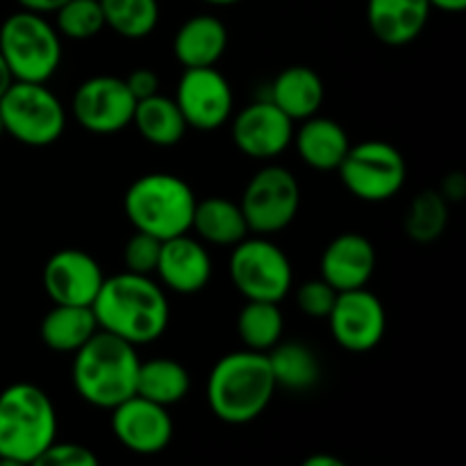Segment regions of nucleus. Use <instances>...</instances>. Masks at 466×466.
I'll return each mask as SVG.
<instances>
[{"label": "nucleus", "instance_id": "18", "mask_svg": "<svg viewBox=\"0 0 466 466\" xmlns=\"http://www.w3.org/2000/svg\"><path fill=\"white\" fill-rule=\"evenodd\" d=\"M155 273L162 285L176 294H198L212 278V258L208 248L187 232V235L162 241Z\"/></svg>", "mask_w": 466, "mask_h": 466}, {"label": "nucleus", "instance_id": "38", "mask_svg": "<svg viewBox=\"0 0 466 466\" xmlns=\"http://www.w3.org/2000/svg\"><path fill=\"white\" fill-rule=\"evenodd\" d=\"M300 466H349L344 460H339L337 455H328V453H317L309 455L308 460H303Z\"/></svg>", "mask_w": 466, "mask_h": 466}, {"label": "nucleus", "instance_id": "20", "mask_svg": "<svg viewBox=\"0 0 466 466\" xmlns=\"http://www.w3.org/2000/svg\"><path fill=\"white\" fill-rule=\"evenodd\" d=\"M228 48V30L212 14L191 16L173 36V55L185 68L217 66Z\"/></svg>", "mask_w": 466, "mask_h": 466}, {"label": "nucleus", "instance_id": "13", "mask_svg": "<svg viewBox=\"0 0 466 466\" xmlns=\"http://www.w3.org/2000/svg\"><path fill=\"white\" fill-rule=\"evenodd\" d=\"M173 100L180 107L187 127L203 132L226 126L230 121L232 105H235L230 82L214 66L185 68Z\"/></svg>", "mask_w": 466, "mask_h": 466}, {"label": "nucleus", "instance_id": "19", "mask_svg": "<svg viewBox=\"0 0 466 466\" xmlns=\"http://www.w3.org/2000/svg\"><path fill=\"white\" fill-rule=\"evenodd\" d=\"M428 0H367V23L385 46H408L426 30L431 18Z\"/></svg>", "mask_w": 466, "mask_h": 466}, {"label": "nucleus", "instance_id": "16", "mask_svg": "<svg viewBox=\"0 0 466 466\" xmlns=\"http://www.w3.org/2000/svg\"><path fill=\"white\" fill-rule=\"evenodd\" d=\"M232 139L253 159H273L294 141V121L268 98L255 100L232 121Z\"/></svg>", "mask_w": 466, "mask_h": 466}, {"label": "nucleus", "instance_id": "8", "mask_svg": "<svg viewBox=\"0 0 466 466\" xmlns=\"http://www.w3.org/2000/svg\"><path fill=\"white\" fill-rule=\"evenodd\" d=\"M230 278L246 300L280 303L294 285L291 262L267 237H246L232 246Z\"/></svg>", "mask_w": 466, "mask_h": 466}, {"label": "nucleus", "instance_id": "5", "mask_svg": "<svg viewBox=\"0 0 466 466\" xmlns=\"http://www.w3.org/2000/svg\"><path fill=\"white\" fill-rule=\"evenodd\" d=\"M57 441V412L41 387L9 385L0 394V458L30 464Z\"/></svg>", "mask_w": 466, "mask_h": 466}, {"label": "nucleus", "instance_id": "28", "mask_svg": "<svg viewBox=\"0 0 466 466\" xmlns=\"http://www.w3.org/2000/svg\"><path fill=\"white\" fill-rule=\"evenodd\" d=\"M237 332L241 344L255 353H268L285 332V317L280 303L267 300H246L237 319Z\"/></svg>", "mask_w": 466, "mask_h": 466}, {"label": "nucleus", "instance_id": "4", "mask_svg": "<svg viewBox=\"0 0 466 466\" xmlns=\"http://www.w3.org/2000/svg\"><path fill=\"white\" fill-rule=\"evenodd\" d=\"M198 198L182 177L173 173H148L127 187L123 208L135 230L148 232L159 241L191 232Z\"/></svg>", "mask_w": 466, "mask_h": 466}, {"label": "nucleus", "instance_id": "2", "mask_svg": "<svg viewBox=\"0 0 466 466\" xmlns=\"http://www.w3.org/2000/svg\"><path fill=\"white\" fill-rule=\"evenodd\" d=\"M137 346L98 330L73 360V387L77 396L100 410H114L137 394L139 376Z\"/></svg>", "mask_w": 466, "mask_h": 466}, {"label": "nucleus", "instance_id": "31", "mask_svg": "<svg viewBox=\"0 0 466 466\" xmlns=\"http://www.w3.org/2000/svg\"><path fill=\"white\" fill-rule=\"evenodd\" d=\"M105 27L100 0H66L55 12V30L59 36L76 41L94 39Z\"/></svg>", "mask_w": 466, "mask_h": 466}, {"label": "nucleus", "instance_id": "35", "mask_svg": "<svg viewBox=\"0 0 466 466\" xmlns=\"http://www.w3.org/2000/svg\"><path fill=\"white\" fill-rule=\"evenodd\" d=\"M126 85L135 100L150 98V96L159 94V76L150 68H135L130 76L126 77Z\"/></svg>", "mask_w": 466, "mask_h": 466}, {"label": "nucleus", "instance_id": "25", "mask_svg": "<svg viewBox=\"0 0 466 466\" xmlns=\"http://www.w3.org/2000/svg\"><path fill=\"white\" fill-rule=\"evenodd\" d=\"M132 126L148 144L159 146V148H171L180 144L187 132V121L177 103L162 94L137 100Z\"/></svg>", "mask_w": 466, "mask_h": 466}, {"label": "nucleus", "instance_id": "23", "mask_svg": "<svg viewBox=\"0 0 466 466\" xmlns=\"http://www.w3.org/2000/svg\"><path fill=\"white\" fill-rule=\"evenodd\" d=\"M98 332V321L91 308L80 305H55L41 319V341L55 353H77Z\"/></svg>", "mask_w": 466, "mask_h": 466}, {"label": "nucleus", "instance_id": "3", "mask_svg": "<svg viewBox=\"0 0 466 466\" xmlns=\"http://www.w3.org/2000/svg\"><path fill=\"white\" fill-rule=\"evenodd\" d=\"M276 390L267 353L244 349L223 355L214 364L208 378V403L214 417L241 426L268 408Z\"/></svg>", "mask_w": 466, "mask_h": 466}, {"label": "nucleus", "instance_id": "21", "mask_svg": "<svg viewBox=\"0 0 466 466\" xmlns=\"http://www.w3.org/2000/svg\"><path fill=\"white\" fill-rule=\"evenodd\" d=\"M326 98V86L321 76L309 66H289L273 80L268 100L291 121H308L317 116Z\"/></svg>", "mask_w": 466, "mask_h": 466}, {"label": "nucleus", "instance_id": "6", "mask_svg": "<svg viewBox=\"0 0 466 466\" xmlns=\"http://www.w3.org/2000/svg\"><path fill=\"white\" fill-rule=\"evenodd\" d=\"M0 53L18 82H46L62 64V39L41 14L21 9L0 25Z\"/></svg>", "mask_w": 466, "mask_h": 466}, {"label": "nucleus", "instance_id": "22", "mask_svg": "<svg viewBox=\"0 0 466 466\" xmlns=\"http://www.w3.org/2000/svg\"><path fill=\"white\" fill-rule=\"evenodd\" d=\"M300 123L303 126L299 132L294 130L291 144L296 146L303 162L317 171H337L350 148L349 135L341 123L326 116H312Z\"/></svg>", "mask_w": 466, "mask_h": 466}, {"label": "nucleus", "instance_id": "30", "mask_svg": "<svg viewBox=\"0 0 466 466\" xmlns=\"http://www.w3.org/2000/svg\"><path fill=\"white\" fill-rule=\"evenodd\" d=\"M405 232L417 244H432L449 226V203L437 189H426L410 203L405 214Z\"/></svg>", "mask_w": 466, "mask_h": 466}, {"label": "nucleus", "instance_id": "40", "mask_svg": "<svg viewBox=\"0 0 466 466\" xmlns=\"http://www.w3.org/2000/svg\"><path fill=\"white\" fill-rule=\"evenodd\" d=\"M12 82H14V77H12V71H9L7 62H5L3 53H0V98H3V94H5V91H7L9 86H12Z\"/></svg>", "mask_w": 466, "mask_h": 466}, {"label": "nucleus", "instance_id": "14", "mask_svg": "<svg viewBox=\"0 0 466 466\" xmlns=\"http://www.w3.org/2000/svg\"><path fill=\"white\" fill-rule=\"evenodd\" d=\"M109 412L114 437L132 453L155 455L171 444L173 419L164 405L135 394Z\"/></svg>", "mask_w": 466, "mask_h": 466}, {"label": "nucleus", "instance_id": "9", "mask_svg": "<svg viewBox=\"0 0 466 466\" xmlns=\"http://www.w3.org/2000/svg\"><path fill=\"white\" fill-rule=\"evenodd\" d=\"M337 171L346 189L367 203L390 200L403 189L408 176L400 150L380 139L350 146Z\"/></svg>", "mask_w": 466, "mask_h": 466}, {"label": "nucleus", "instance_id": "34", "mask_svg": "<svg viewBox=\"0 0 466 466\" xmlns=\"http://www.w3.org/2000/svg\"><path fill=\"white\" fill-rule=\"evenodd\" d=\"M30 466H100L98 458L91 449L73 441H53L41 455L32 460Z\"/></svg>", "mask_w": 466, "mask_h": 466}, {"label": "nucleus", "instance_id": "24", "mask_svg": "<svg viewBox=\"0 0 466 466\" xmlns=\"http://www.w3.org/2000/svg\"><path fill=\"white\" fill-rule=\"evenodd\" d=\"M191 230H196L200 239L214 246H237L250 232L239 203H232L221 196L196 203Z\"/></svg>", "mask_w": 466, "mask_h": 466}, {"label": "nucleus", "instance_id": "37", "mask_svg": "<svg viewBox=\"0 0 466 466\" xmlns=\"http://www.w3.org/2000/svg\"><path fill=\"white\" fill-rule=\"evenodd\" d=\"M18 5H21V9H25V12H32V14H41V16H46V14H55L59 7H62L66 0H16Z\"/></svg>", "mask_w": 466, "mask_h": 466}, {"label": "nucleus", "instance_id": "15", "mask_svg": "<svg viewBox=\"0 0 466 466\" xmlns=\"http://www.w3.org/2000/svg\"><path fill=\"white\" fill-rule=\"evenodd\" d=\"M103 280L100 264L80 248L57 250L44 267V289L55 305L91 308Z\"/></svg>", "mask_w": 466, "mask_h": 466}, {"label": "nucleus", "instance_id": "32", "mask_svg": "<svg viewBox=\"0 0 466 466\" xmlns=\"http://www.w3.org/2000/svg\"><path fill=\"white\" fill-rule=\"evenodd\" d=\"M159 250H162V241L157 237L137 230L123 250L126 271L137 273V276H153L159 262Z\"/></svg>", "mask_w": 466, "mask_h": 466}, {"label": "nucleus", "instance_id": "27", "mask_svg": "<svg viewBox=\"0 0 466 466\" xmlns=\"http://www.w3.org/2000/svg\"><path fill=\"white\" fill-rule=\"evenodd\" d=\"M189 371L177 360L153 358L139 364L137 396H141V399L171 408L189 394Z\"/></svg>", "mask_w": 466, "mask_h": 466}, {"label": "nucleus", "instance_id": "17", "mask_svg": "<svg viewBox=\"0 0 466 466\" xmlns=\"http://www.w3.org/2000/svg\"><path fill=\"white\" fill-rule=\"evenodd\" d=\"M376 264L378 258L371 241L358 232H344L323 250L321 278L337 294L362 289L376 273Z\"/></svg>", "mask_w": 466, "mask_h": 466}, {"label": "nucleus", "instance_id": "41", "mask_svg": "<svg viewBox=\"0 0 466 466\" xmlns=\"http://www.w3.org/2000/svg\"><path fill=\"white\" fill-rule=\"evenodd\" d=\"M203 3L214 5V7H230V5L241 3V0H203Z\"/></svg>", "mask_w": 466, "mask_h": 466}, {"label": "nucleus", "instance_id": "36", "mask_svg": "<svg viewBox=\"0 0 466 466\" xmlns=\"http://www.w3.org/2000/svg\"><path fill=\"white\" fill-rule=\"evenodd\" d=\"M441 196H444L446 203H458V200L464 198L466 194V177L462 173H449V176L444 177V182H441L440 189Z\"/></svg>", "mask_w": 466, "mask_h": 466}, {"label": "nucleus", "instance_id": "33", "mask_svg": "<svg viewBox=\"0 0 466 466\" xmlns=\"http://www.w3.org/2000/svg\"><path fill=\"white\" fill-rule=\"evenodd\" d=\"M335 299L337 291L323 278L303 282L296 289V305H299L300 312L312 319H328L332 305H335Z\"/></svg>", "mask_w": 466, "mask_h": 466}, {"label": "nucleus", "instance_id": "42", "mask_svg": "<svg viewBox=\"0 0 466 466\" xmlns=\"http://www.w3.org/2000/svg\"><path fill=\"white\" fill-rule=\"evenodd\" d=\"M0 466H30V464H27V462H21V460L0 458Z\"/></svg>", "mask_w": 466, "mask_h": 466}, {"label": "nucleus", "instance_id": "43", "mask_svg": "<svg viewBox=\"0 0 466 466\" xmlns=\"http://www.w3.org/2000/svg\"><path fill=\"white\" fill-rule=\"evenodd\" d=\"M5 135V126H3V118H0V137Z\"/></svg>", "mask_w": 466, "mask_h": 466}, {"label": "nucleus", "instance_id": "29", "mask_svg": "<svg viewBox=\"0 0 466 466\" xmlns=\"http://www.w3.org/2000/svg\"><path fill=\"white\" fill-rule=\"evenodd\" d=\"M105 27L126 39H144L157 27V0H100Z\"/></svg>", "mask_w": 466, "mask_h": 466}, {"label": "nucleus", "instance_id": "10", "mask_svg": "<svg viewBox=\"0 0 466 466\" xmlns=\"http://www.w3.org/2000/svg\"><path fill=\"white\" fill-rule=\"evenodd\" d=\"M239 208L255 235H276L289 228L300 208V187L294 173L278 164L259 168L246 185Z\"/></svg>", "mask_w": 466, "mask_h": 466}, {"label": "nucleus", "instance_id": "7", "mask_svg": "<svg viewBox=\"0 0 466 466\" xmlns=\"http://www.w3.org/2000/svg\"><path fill=\"white\" fill-rule=\"evenodd\" d=\"M0 118L5 135L32 148L55 144L66 127L62 100L41 82L14 80L0 98Z\"/></svg>", "mask_w": 466, "mask_h": 466}, {"label": "nucleus", "instance_id": "1", "mask_svg": "<svg viewBox=\"0 0 466 466\" xmlns=\"http://www.w3.org/2000/svg\"><path fill=\"white\" fill-rule=\"evenodd\" d=\"M91 309L98 330L121 337L132 346L159 339L168 326L167 294L150 276L123 271L105 278Z\"/></svg>", "mask_w": 466, "mask_h": 466}, {"label": "nucleus", "instance_id": "12", "mask_svg": "<svg viewBox=\"0 0 466 466\" xmlns=\"http://www.w3.org/2000/svg\"><path fill=\"white\" fill-rule=\"evenodd\" d=\"M330 335L341 349L350 353H369L385 337L387 314L376 294L362 289L339 291L328 314Z\"/></svg>", "mask_w": 466, "mask_h": 466}, {"label": "nucleus", "instance_id": "26", "mask_svg": "<svg viewBox=\"0 0 466 466\" xmlns=\"http://www.w3.org/2000/svg\"><path fill=\"white\" fill-rule=\"evenodd\" d=\"M276 387L289 391H308L321 378V364L314 350L300 341H278L267 353Z\"/></svg>", "mask_w": 466, "mask_h": 466}, {"label": "nucleus", "instance_id": "39", "mask_svg": "<svg viewBox=\"0 0 466 466\" xmlns=\"http://www.w3.org/2000/svg\"><path fill=\"white\" fill-rule=\"evenodd\" d=\"M428 3H431V7L449 14H460L466 9V0H428Z\"/></svg>", "mask_w": 466, "mask_h": 466}, {"label": "nucleus", "instance_id": "11", "mask_svg": "<svg viewBox=\"0 0 466 466\" xmlns=\"http://www.w3.org/2000/svg\"><path fill=\"white\" fill-rule=\"evenodd\" d=\"M135 96L123 77L96 76L82 82L73 94V116L94 135H114L132 126Z\"/></svg>", "mask_w": 466, "mask_h": 466}]
</instances>
